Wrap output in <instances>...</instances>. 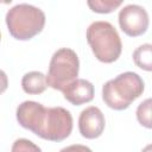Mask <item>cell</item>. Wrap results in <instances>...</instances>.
Returning <instances> with one entry per match:
<instances>
[{
    "label": "cell",
    "mask_w": 152,
    "mask_h": 152,
    "mask_svg": "<svg viewBox=\"0 0 152 152\" xmlns=\"http://www.w3.org/2000/svg\"><path fill=\"white\" fill-rule=\"evenodd\" d=\"M87 4L93 12L106 14L115 11L119 6H121L122 1L121 0H89Z\"/></svg>",
    "instance_id": "cell-11"
},
{
    "label": "cell",
    "mask_w": 152,
    "mask_h": 152,
    "mask_svg": "<svg viewBox=\"0 0 152 152\" xmlns=\"http://www.w3.org/2000/svg\"><path fill=\"white\" fill-rule=\"evenodd\" d=\"M48 84L45 75L40 71L26 72L21 78V88L26 94L38 95L45 91Z\"/></svg>",
    "instance_id": "cell-9"
},
{
    "label": "cell",
    "mask_w": 152,
    "mask_h": 152,
    "mask_svg": "<svg viewBox=\"0 0 152 152\" xmlns=\"http://www.w3.org/2000/svg\"><path fill=\"white\" fill-rule=\"evenodd\" d=\"M87 42L94 56L102 63L115 62L122 51V43L116 28L108 21L91 23L87 28Z\"/></svg>",
    "instance_id": "cell-4"
},
{
    "label": "cell",
    "mask_w": 152,
    "mask_h": 152,
    "mask_svg": "<svg viewBox=\"0 0 152 152\" xmlns=\"http://www.w3.org/2000/svg\"><path fill=\"white\" fill-rule=\"evenodd\" d=\"M144 89L142 78L133 71H126L103 84L102 100L109 108L124 110L144 93Z\"/></svg>",
    "instance_id": "cell-2"
},
{
    "label": "cell",
    "mask_w": 152,
    "mask_h": 152,
    "mask_svg": "<svg viewBox=\"0 0 152 152\" xmlns=\"http://www.w3.org/2000/svg\"><path fill=\"white\" fill-rule=\"evenodd\" d=\"M11 152H42V150L38 145H36L31 140L20 138L13 142Z\"/></svg>",
    "instance_id": "cell-13"
},
{
    "label": "cell",
    "mask_w": 152,
    "mask_h": 152,
    "mask_svg": "<svg viewBox=\"0 0 152 152\" xmlns=\"http://www.w3.org/2000/svg\"><path fill=\"white\" fill-rule=\"evenodd\" d=\"M133 61L135 65L145 71L152 70V45L146 43L138 46L133 52Z\"/></svg>",
    "instance_id": "cell-10"
},
{
    "label": "cell",
    "mask_w": 152,
    "mask_h": 152,
    "mask_svg": "<svg viewBox=\"0 0 152 152\" xmlns=\"http://www.w3.org/2000/svg\"><path fill=\"white\" fill-rule=\"evenodd\" d=\"M148 150H150V145H148V146H146V148H145L142 152H148Z\"/></svg>",
    "instance_id": "cell-16"
},
{
    "label": "cell",
    "mask_w": 152,
    "mask_h": 152,
    "mask_svg": "<svg viewBox=\"0 0 152 152\" xmlns=\"http://www.w3.org/2000/svg\"><path fill=\"white\" fill-rule=\"evenodd\" d=\"M119 25L124 33L129 37H139L148 28V14L142 6L129 4L119 12Z\"/></svg>",
    "instance_id": "cell-6"
},
{
    "label": "cell",
    "mask_w": 152,
    "mask_h": 152,
    "mask_svg": "<svg viewBox=\"0 0 152 152\" xmlns=\"http://www.w3.org/2000/svg\"><path fill=\"white\" fill-rule=\"evenodd\" d=\"M106 120L100 108L95 106L87 107L83 109L78 118V129L83 138L96 139L104 129Z\"/></svg>",
    "instance_id": "cell-7"
},
{
    "label": "cell",
    "mask_w": 152,
    "mask_h": 152,
    "mask_svg": "<svg viewBox=\"0 0 152 152\" xmlns=\"http://www.w3.org/2000/svg\"><path fill=\"white\" fill-rule=\"evenodd\" d=\"M10 34L18 40H28L40 33L45 25V13L30 4H18L5 17Z\"/></svg>",
    "instance_id": "cell-3"
},
{
    "label": "cell",
    "mask_w": 152,
    "mask_h": 152,
    "mask_svg": "<svg viewBox=\"0 0 152 152\" xmlns=\"http://www.w3.org/2000/svg\"><path fill=\"white\" fill-rule=\"evenodd\" d=\"M64 99L74 106H81L90 102L94 99V86L84 78H76L62 91Z\"/></svg>",
    "instance_id": "cell-8"
},
{
    "label": "cell",
    "mask_w": 152,
    "mask_h": 152,
    "mask_svg": "<svg viewBox=\"0 0 152 152\" xmlns=\"http://www.w3.org/2000/svg\"><path fill=\"white\" fill-rule=\"evenodd\" d=\"M0 39H1V33H0Z\"/></svg>",
    "instance_id": "cell-17"
},
{
    "label": "cell",
    "mask_w": 152,
    "mask_h": 152,
    "mask_svg": "<svg viewBox=\"0 0 152 152\" xmlns=\"http://www.w3.org/2000/svg\"><path fill=\"white\" fill-rule=\"evenodd\" d=\"M137 119L139 124L146 128H151V99H146L137 108Z\"/></svg>",
    "instance_id": "cell-12"
},
{
    "label": "cell",
    "mask_w": 152,
    "mask_h": 152,
    "mask_svg": "<svg viewBox=\"0 0 152 152\" xmlns=\"http://www.w3.org/2000/svg\"><path fill=\"white\" fill-rule=\"evenodd\" d=\"M78 71L80 61L77 53L69 48L58 49L51 57L49 71L45 76L46 84L55 90L63 91L66 86L77 78Z\"/></svg>",
    "instance_id": "cell-5"
},
{
    "label": "cell",
    "mask_w": 152,
    "mask_h": 152,
    "mask_svg": "<svg viewBox=\"0 0 152 152\" xmlns=\"http://www.w3.org/2000/svg\"><path fill=\"white\" fill-rule=\"evenodd\" d=\"M59 152H93V151L86 145L74 144V145H70V146H66V147L62 148Z\"/></svg>",
    "instance_id": "cell-14"
},
{
    "label": "cell",
    "mask_w": 152,
    "mask_h": 152,
    "mask_svg": "<svg viewBox=\"0 0 152 152\" xmlns=\"http://www.w3.org/2000/svg\"><path fill=\"white\" fill-rule=\"evenodd\" d=\"M19 125L42 139L62 141L72 131L71 113L63 107H44L36 101H24L17 107Z\"/></svg>",
    "instance_id": "cell-1"
},
{
    "label": "cell",
    "mask_w": 152,
    "mask_h": 152,
    "mask_svg": "<svg viewBox=\"0 0 152 152\" xmlns=\"http://www.w3.org/2000/svg\"><path fill=\"white\" fill-rule=\"evenodd\" d=\"M8 87V78H7V75L5 71H2L0 69V95L7 89Z\"/></svg>",
    "instance_id": "cell-15"
}]
</instances>
